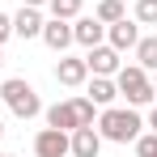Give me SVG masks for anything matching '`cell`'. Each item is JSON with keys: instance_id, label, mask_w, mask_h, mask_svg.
I'll return each mask as SVG.
<instances>
[{"instance_id": "obj_22", "label": "cell", "mask_w": 157, "mask_h": 157, "mask_svg": "<svg viewBox=\"0 0 157 157\" xmlns=\"http://www.w3.org/2000/svg\"><path fill=\"white\" fill-rule=\"evenodd\" d=\"M21 4H30V9H43V4H47V0H21Z\"/></svg>"}, {"instance_id": "obj_9", "label": "cell", "mask_w": 157, "mask_h": 157, "mask_svg": "<svg viewBox=\"0 0 157 157\" xmlns=\"http://www.w3.org/2000/svg\"><path fill=\"white\" fill-rule=\"evenodd\" d=\"M106 38V26L98 21V17H72V43H81V47H98Z\"/></svg>"}, {"instance_id": "obj_1", "label": "cell", "mask_w": 157, "mask_h": 157, "mask_svg": "<svg viewBox=\"0 0 157 157\" xmlns=\"http://www.w3.org/2000/svg\"><path fill=\"white\" fill-rule=\"evenodd\" d=\"M140 115H136V106H102V115H98V136L102 140H115V144H132L136 136H140Z\"/></svg>"}, {"instance_id": "obj_20", "label": "cell", "mask_w": 157, "mask_h": 157, "mask_svg": "<svg viewBox=\"0 0 157 157\" xmlns=\"http://www.w3.org/2000/svg\"><path fill=\"white\" fill-rule=\"evenodd\" d=\"M9 34H13V17H9V13H0V43H4Z\"/></svg>"}, {"instance_id": "obj_5", "label": "cell", "mask_w": 157, "mask_h": 157, "mask_svg": "<svg viewBox=\"0 0 157 157\" xmlns=\"http://www.w3.org/2000/svg\"><path fill=\"white\" fill-rule=\"evenodd\" d=\"M85 68L94 72V77H115L119 72V51L115 47H89V55H85Z\"/></svg>"}, {"instance_id": "obj_12", "label": "cell", "mask_w": 157, "mask_h": 157, "mask_svg": "<svg viewBox=\"0 0 157 157\" xmlns=\"http://www.w3.org/2000/svg\"><path fill=\"white\" fill-rule=\"evenodd\" d=\"M13 34H21V38H38V34H43V13L30 9V4H21V13L13 17Z\"/></svg>"}, {"instance_id": "obj_25", "label": "cell", "mask_w": 157, "mask_h": 157, "mask_svg": "<svg viewBox=\"0 0 157 157\" xmlns=\"http://www.w3.org/2000/svg\"><path fill=\"white\" fill-rule=\"evenodd\" d=\"M0 157H9V153H0Z\"/></svg>"}, {"instance_id": "obj_11", "label": "cell", "mask_w": 157, "mask_h": 157, "mask_svg": "<svg viewBox=\"0 0 157 157\" xmlns=\"http://www.w3.org/2000/svg\"><path fill=\"white\" fill-rule=\"evenodd\" d=\"M47 128H59V132H77V128H81L72 98H68V102H55L51 110H47Z\"/></svg>"}, {"instance_id": "obj_7", "label": "cell", "mask_w": 157, "mask_h": 157, "mask_svg": "<svg viewBox=\"0 0 157 157\" xmlns=\"http://www.w3.org/2000/svg\"><path fill=\"white\" fill-rule=\"evenodd\" d=\"M106 38H110V47H115V51H132V47L140 43V26L128 21V17H119V21H110V26H106Z\"/></svg>"}, {"instance_id": "obj_16", "label": "cell", "mask_w": 157, "mask_h": 157, "mask_svg": "<svg viewBox=\"0 0 157 157\" xmlns=\"http://www.w3.org/2000/svg\"><path fill=\"white\" fill-rule=\"evenodd\" d=\"M47 9H51V17H59V21L81 17V0H47Z\"/></svg>"}, {"instance_id": "obj_21", "label": "cell", "mask_w": 157, "mask_h": 157, "mask_svg": "<svg viewBox=\"0 0 157 157\" xmlns=\"http://www.w3.org/2000/svg\"><path fill=\"white\" fill-rule=\"evenodd\" d=\"M149 128L157 132V106H153V110H149Z\"/></svg>"}, {"instance_id": "obj_18", "label": "cell", "mask_w": 157, "mask_h": 157, "mask_svg": "<svg viewBox=\"0 0 157 157\" xmlns=\"http://www.w3.org/2000/svg\"><path fill=\"white\" fill-rule=\"evenodd\" d=\"M72 106H77V119H81V128H89V123L98 119V106L89 102V98H72Z\"/></svg>"}, {"instance_id": "obj_17", "label": "cell", "mask_w": 157, "mask_h": 157, "mask_svg": "<svg viewBox=\"0 0 157 157\" xmlns=\"http://www.w3.org/2000/svg\"><path fill=\"white\" fill-rule=\"evenodd\" d=\"M136 21L140 26H157V0H136Z\"/></svg>"}, {"instance_id": "obj_14", "label": "cell", "mask_w": 157, "mask_h": 157, "mask_svg": "<svg viewBox=\"0 0 157 157\" xmlns=\"http://www.w3.org/2000/svg\"><path fill=\"white\" fill-rule=\"evenodd\" d=\"M132 51H136V64H140L144 72H157V38H140Z\"/></svg>"}, {"instance_id": "obj_6", "label": "cell", "mask_w": 157, "mask_h": 157, "mask_svg": "<svg viewBox=\"0 0 157 157\" xmlns=\"http://www.w3.org/2000/svg\"><path fill=\"white\" fill-rule=\"evenodd\" d=\"M34 153L38 157H68V132L43 128L38 136H34Z\"/></svg>"}, {"instance_id": "obj_10", "label": "cell", "mask_w": 157, "mask_h": 157, "mask_svg": "<svg viewBox=\"0 0 157 157\" xmlns=\"http://www.w3.org/2000/svg\"><path fill=\"white\" fill-rule=\"evenodd\" d=\"M85 77H89L85 59H72V55H59V64H55V81H59V85L77 89V85H85Z\"/></svg>"}, {"instance_id": "obj_2", "label": "cell", "mask_w": 157, "mask_h": 157, "mask_svg": "<svg viewBox=\"0 0 157 157\" xmlns=\"http://www.w3.org/2000/svg\"><path fill=\"white\" fill-rule=\"evenodd\" d=\"M115 85H119V94L128 98V106H153V98H157V89L149 85V72H144L140 64H119Z\"/></svg>"}, {"instance_id": "obj_3", "label": "cell", "mask_w": 157, "mask_h": 157, "mask_svg": "<svg viewBox=\"0 0 157 157\" xmlns=\"http://www.w3.org/2000/svg\"><path fill=\"white\" fill-rule=\"evenodd\" d=\"M0 98H4V106H9L17 119H34V115L43 110L38 89H34L30 81H21V77H9V81H4V85H0Z\"/></svg>"}, {"instance_id": "obj_15", "label": "cell", "mask_w": 157, "mask_h": 157, "mask_svg": "<svg viewBox=\"0 0 157 157\" xmlns=\"http://www.w3.org/2000/svg\"><path fill=\"white\" fill-rule=\"evenodd\" d=\"M94 17H98L102 26H110V21H119V17H128V13H123V0H98Z\"/></svg>"}, {"instance_id": "obj_13", "label": "cell", "mask_w": 157, "mask_h": 157, "mask_svg": "<svg viewBox=\"0 0 157 157\" xmlns=\"http://www.w3.org/2000/svg\"><path fill=\"white\" fill-rule=\"evenodd\" d=\"M85 98H89L94 106H115V98H119V85H115L110 77H94V81H89V94H85Z\"/></svg>"}, {"instance_id": "obj_23", "label": "cell", "mask_w": 157, "mask_h": 157, "mask_svg": "<svg viewBox=\"0 0 157 157\" xmlns=\"http://www.w3.org/2000/svg\"><path fill=\"white\" fill-rule=\"evenodd\" d=\"M0 136H4V123H0Z\"/></svg>"}, {"instance_id": "obj_24", "label": "cell", "mask_w": 157, "mask_h": 157, "mask_svg": "<svg viewBox=\"0 0 157 157\" xmlns=\"http://www.w3.org/2000/svg\"><path fill=\"white\" fill-rule=\"evenodd\" d=\"M0 64H4V55H0Z\"/></svg>"}, {"instance_id": "obj_4", "label": "cell", "mask_w": 157, "mask_h": 157, "mask_svg": "<svg viewBox=\"0 0 157 157\" xmlns=\"http://www.w3.org/2000/svg\"><path fill=\"white\" fill-rule=\"evenodd\" d=\"M68 153H72V157H98V153H102V136H98V128L89 123V128L68 132Z\"/></svg>"}, {"instance_id": "obj_8", "label": "cell", "mask_w": 157, "mask_h": 157, "mask_svg": "<svg viewBox=\"0 0 157 157\" xmlns=\"http://www.w3.org/2000/svg\"><path fill=\"white\" fill-rule=\"evenodd\" d=\"M38 38H43L51 51L64 55L68 47H72V26H68V21H59V17H51V21H43V34H38Z\"/></svg>"}, {"instance_id": "obj_19", "label": "cell", "mask_w": 157, "mask_h": 157, "mask_svg": "<svg viewBox=\"0 0 157 157\" xmlns=\"http://www.w3.org/2000/svg\"><path fill=\"white\" fill-rule=\"evenodd\" d=\"M132 144H136V157H157V132H149V136H136Z\"/></svg>"}]
</instances>
